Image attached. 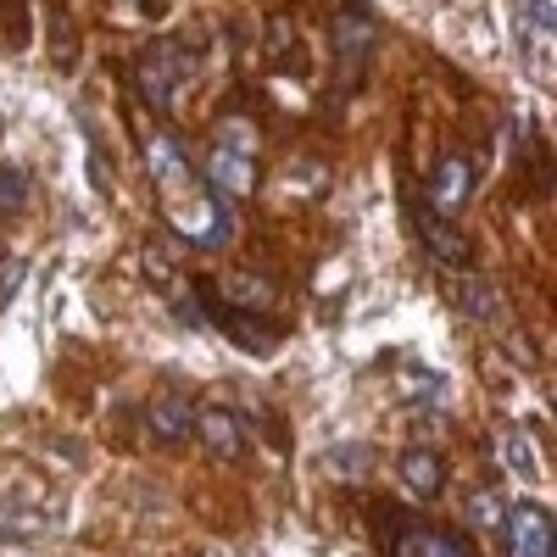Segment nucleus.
Masks as SVG:
<instances>
[{
	"instance_id": "1a4fd4ad",
	"label": "nucleus",
	"mask_w": 557,
	"mask_h": 557,
	"mask_svg": "<svg viewBox=\"0 0 557 557\" xmlns=\"http://www.w3.org/2000/svg\"><path fill=\"white\" fill-rule=\"evenodd\" d=\"M196 430H201V446L218 457V462H235L246 451V430L228 407H196Z\"/></svg>"
},
{
	"instance_id": "423d86ee",
	"label": "nucleus",
	"mask_w": 557,
	"mask_h": 557,
	"mask_svg": "<svg viewBox=\"0 0 557 557\" xmlns=\"http://www.w3.org/2000/svg\"><path fill=\"white\" fill-rule=\"evenodd\" d=\"M469 196H474V168H469V157L446 151L441 168H435V178H430V207L446 218V212H462V207H469Z\"/></svg>"
},
{
	"instance_id": "f8f14e48",
	"label": "nucleus",
	"mask_w": 557,
	"mask_h": 557,
	"mask_svg": "<svg viewBox=\"0 0 557 557\" xmlns=\"http://www.w3.org/2000/svg\"><path fill=\"white\" fill-rule=\"evenodd\" d=\"M396 469H401V485L412 491V496H441V485H446V462H441V451H430V446H407L401 457H396Z\"/></svg>"
},
{
	"instance_id": "9b49d317",
	"label": "nucleus",
	"mask_w": 557,
	"mask_h": 557,
	"mask_svg": "<svg viewBox=\"0 0 557 557\" xmlns=\"http://www.w3.org/2000/svg\"><path fill=\"white\" fill-rule=\"evenodd\" d=\"M207 178H212V190L218 196H251L257 190V162L246 157V151H228V146H218L212 157H207Z\"/></svg>"
},
{
	"instance_id": "f3484780",
	"label": "nucleus",
	"mask_w": 557,
	"mask_h": 557,
	"mask_svg": "<svg viewBox=\"0 0 557 557\" xmlns=\"http://www.w3.org/2000/svg\"><path fill=\"white\" fill-rule=\"evenodd\" d=\"M28 207V173L23 168H0V218H17Z\"/></svg>"
},
{
	"instance_id": "a211bd4d",
	"label": "nucleus",
	"mask_w": 557,
	"mask_h": 557,
	"mask_svg": "<svg viewBox=\"0 0 557 557\" xmlns=\"http://www.w3.org/2000/svg\"><path fill=\"white\" fill-rule=\"evenodd\" d=\"M474 524H502V507H496V496H491V491H480V496H474Z\"/></svg>"
},
{
	"instance_id": "ddd939ff",
	"label": "nucleus",
	"mask_w": 557,
	"mask_h": 557,
	"mask_svg": "<svg viewBox=\"0 0 557 557\" xmlns=\"http://www.w3.org/2000/svg\"><path fill=\"white\" fill-rule=\"evenodd\" d=\"M552 0H524V12H519V34L530 45V73L546 78V51H552Z\"/></svg>"
},
{
	"instance_id": "dca6fc26",
	"label": "nucleus",
	"mask_w": 557,
	"mask_h": 557,
	"mask_svg": "<svg viewBox=\"0 0 557 557\" xmlns=\"http://www.w3.org/2000/svg\"><path fill=\"white\" fill-rule=\"evenodd\" d=\"M218 301H228V307H246V312H262V307H273V285H268L262 273H235V278H223Z\"/></svg>"
},
{
	"instance_id": "6e6552de",
	"label": "nucleus",
	"mask_w": 557,
	"mask_h": 557,
	"mask_svg": "<svg viewBox=\"0 0 557 557\" xmlns=\"http://www.w3.org/2000/svg\"><path fill=\"white\" fill-rule=\"evenodd\" d=\"M146 157H151V173H157V190H162L168 201H178V196L196 190V173H190V162H184V151H178L173 134H157Z\"/></svg>"
},
{
	"instance_id": "7ed1b4c3",
	"label": "nucleus",
	"mask_w": 557,
	"mask_h": 557,
	"mask_svg": "<svg viewBox=\"0 0 557 557\" xmlns=\"http://www.w3.org/2000/svg\"><path fill=\"white\" fill-rule=\"evenodd\" d=\"M502 552L507 557H557V524L541 502H513L502 513Z\"/></svg>"
},
{
	"instance_id": "20e7f679",
	"label": "nucleus",
	"mask_w": 557,
	"mask_h": 557,
	"mask_svg": "<svg viewBox=\"0 0 557 557\" xmlns=\"http://www.w3.org/2000/svg\"><path fill=\"white\" fill-rule=\"evenodd\" d=\"M374 45H380V28H374V17L362 12V0H351L346 12H335V57L346 67V89L362 78L368 57H374Z\"/></svg>"
},
{
	"instance_id": "0eeeda50",
	"label": "nucleus",
	"mask_w": 557,
	"mask_h": 557,
	"mask_svg": "<svg viewBox=\"0 0 557 557\" xmlns=\"http://www.w3.org/2000/svg\"><path fill=\"white\" fill-rule=\"evenodd\" d=\"M146 424L162 446H184L196 435V401L190 396H178V391H162L151 407H146Z\"/></svg>"
},
{
	"instance_id": "4468645a",
	"label": "nucleus",
	"mask_w": 557,
	"mask_h": 557,
	"mask_svg": "<svg viewBox=\"0 0 557 557\" xmlns=\"http://www.w3.org/2000/svg\"><path fill=\"white\" fill-rule=\"evenodd\" d=\"M418 235H424V246L441 257V262H451V268H462V262H469V240H462L457 235V228L424 201V207H418Z\"/></svg>"
},
{
	"instance_id": "2eb2a0df",
	"label": "nucleus",
	"mask_w": 557,
	"mask_h": 557,
	"mask_svg": "<svg viewBox=\"0 0 557 557\" xmlns=\"http://www.w3.org/2000/svg\"><path fill=\"white\" fill-rule=\"evenodd\" d=\"M496 457H502V469H513L524 485L541 480V462H535V446H530L524 430H502V435H496Z\"/></svg>"
},
{
	"instance_id": "9d476101",
	"label": "nucleus",
	"mask_w": 557,
	"mask_h": 557,
	"mask_svg": "<svg viewBox=\"0 0 557 557\" xmlns=\"http://www.w3.org/2000/svg\"><path fill=\"white\" fill-rule=\"evenodd\" d=\"M201 301L212 307V318L223 323V335L235 341V346H246V351H273V341H278V330H257V312H240V307H228V301H218V290H201Z\"/></svg>"
},
{
	"instance_id": "f257e3e1",
	"label": "nucleus",
	"mask_w": 557,
	"mask_h": 557,
	"mask_svg": "<svg viewBox=\"0 0 557 557\" xmlns=\"http://www.w3.org/2000/svg\"><path fill=\"white\" fill-rule=\"evenodd\" d=\"M168 228L184 246H196V251H223L228 235H235V223H228V207H223L218 190H190V196L168 201Z\"/></svg>"
},
{
	"instance_id": "f03ea898",
	"label": "nucleus",
	"mask_w": 557,
	"mask_h": 557,
	"mask_svg": "<svg viewBox=\"0 0 557 557\" xmlns=\"http://www.w3.org/2000/svg\"><path fill=\"white\" fill-rule=\"evenodd\" d=\"M190 73H196V57H184V45H178V39H157V45H146V51H139V67H134L139 96H146L151 112H168Z\"/></svg>"
},
{
	"instance_id": "39448f33",
	"label": "nucleus",
	"mask_w": 557,
	"mask_h": 557,
	"mask_svg": "<svg viewBox=\"0 0 557 557\" xmlns=\"http://www.w3.org/2000/svg\"><path fill=\"white\" fill-rule=\"evenodd\" d=\"M391 557H474L451 530H435L424 519H391Z\"/></svg>"
}]
</instances>
